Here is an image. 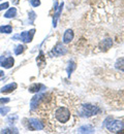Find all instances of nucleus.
I'll return each instance as SVG.
<instances>
[{"instance_id":"1","label":"nucleus","mask_w":124,"mask_h":134,"mask_svg":"<svg viewBox=\"0 0 124 134\" xmlns=\"http://www.w3.org/2000/svg\"><path fill=\"white\" fill-rule=\"evenodd\" d=\"M71 109L66 106H56L55 107V110L53 113V117L54 119L60 123V124H65L67 123L69 120H71Z\"/></svg>"},{"instance_id":"2","label":"nucleus","mask_w":124,"mask_h":134,"mask_svg":"<svg viewBox=\"0 0 124 134\" xmlns=\"http://www.w3.org/2000/svg\"><path fill=\"white\" fill-rule=\"evenodd\" d=\"M99 111H100V109L98 106H95L92 104H85L82 106L80 113H81V116H83V117H91V116L97 115Z\"/></svg>"},{"instance_id":"3","label":"nucleus","mask_w":124,"mask_h":134,"mask_svg":"<svg viewBox=\"0 0 124 134\" xmlns=\"http://www.w3.org/2000/svg\"><path fill=\"white\" fill-rule=\"evenodd\" d=\"M106 126L107 128V130L110 132H112V133H118L120 130L123 129V123L121 121H117V120L111 121L110 123H106Z\"/></svg>"},{"instance_id":"4","label":"nucleus","mask_w":124,"mask_h":134,"mask_svg":"<svg viewBox=\"0 0 124 134\" xmlns=\"http://www.w3.org/2000/svg\"><path fill=\"white\" fill-rule=\"evenodd\" d=\"M34 32H35L34 29H32V30H30V31H24L23 33H21L20 35L14 36V39L20 38V39H21L22 41H24V42H30V41L32 40V38H33Z\"/></svg>"},{"instance_id":"5","label":"nucleus","mask_w":124,"mask_h":134,"mask_svg":"<svg viewBox=\"0 0 124 134\" xmlns=\"http://www.w3.org/2000/svg\"><path fill=\"white\" fill-rule=\"evenodd\" d=\"M28 128H29V130H32V131L41 130L45 128V125L37 119H30L28 121Z\"/></svg>"},{"instance_id":"6","label":"nucleus","mask_w":124,"mask_h":134,"mask_svg":"<svg viewBox=\"0 0 124 134\" xmlns=\"http://www.w3.org/2000/svg\"><path fill=\"white\" fill-rule=\"evenodd\" d=\"M47 96H46V94L45 93H42V94H37L35 95L32 99H31V102H30V105H31V109L33 110V109H35L36 107H38L39 105H40V103L44 101V99L46 98Z\"/></svg>"},{"instance_id":"7","label":"nucleus","mask_w":124,"mask_h":134,"mask_svg":"<svg viewBox=\"0 0 124 134\" xmlns=\"http://www.w3.org/2000/svg\"><path fill=\"white\" fill-rule=\"evenodd\" d=\"M14 63H15V60L13 57H7V58H4L2 56L0 57V66L8 69L14 66Z\"/></svg>"},{"instance_id":"8","label":"nucleus","mask_w":124,"mask_h":134,"mask_svg":"<svg viewBox=\"0 0 124 134\" xmlns=\"http://www.w3.org/2000/svg\"><path fill=\"white\" fill-rule=\"evenodd\" d=\"M66 52H67L66 48L63 47L62 43H60V42L57 43L56 47H55V48L53 49V51H52V53H53L55 56H62V55H65Z\"/></svg>"},{"instance_id":"9","label":"nucleus","mask_w":124,"mask_h":134,"mask_svg":"<svg viewBox=\"0 0 124 134\" xmlns=\"http://www.w3.org/2000/svg\"><path fill=\"white\" fill-rule=\"evenodd\" d=\"M112 46H113V40L111 39V38H106V39H104V40H101L100 42H99V49L101 51H107L109 49H111L112 48Z\"/></svg>"},{"instance_id":"10","label":"nucleus","mask_w":124,"mask_h":134,"mask_svg":"<svg viewBox=\"0 0 124 134\" xmlns=\"http://www.w3.org/2000/svg\"><path fill=\"white\" fill-rule=\"evenodd\" d=\"M73 31L71 30V29H68V30H66L65 32H64V35H63V42L64 43H69L71 40L73 39Z\"/></svg>"},{"instance_id":"11","label":"nucleus","mask_w":124,"mask_h":134,"mask_svg":"<svg viewBox=\"0 0 124 134\" xmlns=\"http://www.w3.org/2000/svg\"><path fill=\"white\" fill-rule=\"evenodd\" d=\"M17 89V84L16 83H12V84H8L6 85V86H4L1 90H0V92L1 93H12L14 90H16Z\"/></svg>"},{"instance_id":"12","label":"nucleus","mask_w":124,"mask_h":134,"mask_svg":"<svg viewBox=\"0 0 124 134\" xmlns=\"http://www.w3.org/2000/svg\"><path fill=\"white\" fill-rule=\"evenodd\" d=\"M79 132L80 133H92V132H94V129L90 125H85V126H82L79 128Z\"/></svg>"},{"instance_id":"13","label":"nucleus","mask_w":124,"mask_h":134,"mask_svg":"<svg viewBox=\"0 0 124 134\" xmlns=\"http://www.w3.org/2000/svg\"><path fill=\"white\" fill-rule=\"evenodd\" d=\"M41 88H44V86L41 84H33L32 86L29 87V92H31V93H37Z\"/></svg>"},{"instance_id":"14","label":"nucleus","mask_w":124,"mask_h":134,"mask_svg":"<svg viewBox=\"0 0 124 134\" xmlns=\"http://www.w3.org/2000/svg\"><path fill=\"white\" fill-rule=\"evenodd\" d=\"M115 67L118 69V70H121L124 71V58H119L116 63H115Z\"/></svg>"},{"instance_id":"15","label":"nucleus","mask_w":124,"mask_h":134,"mask_svg":"<svg viewBox=\"0 0 124 134\" xmlns=\"http://www.w3.org/2000/svg\"><path fill=\"white\" fill-rule=\"evenodd\" d=\"M62 7H63V3H61V4H60V6H59L58 10H57V12H56V14L54 15V20H53V26L54 27H56V25H57V20H58V18H59L60 14H61Z\"/></svg>"},{"instance_id":"16","label":"nucleus","mask_w":124,"mask_h":134,"mask_svg":"<svg viewBox=\"0 0 124 134\" xmlns=\"http://www.w3.org/2000/svg\"><path fill=\"white\" fill-rule=\"evenodd\" d=\"M16 14H17V9H16L15 7H12V8H9V9L5 13L4 17L6 18V19H10V18L15 17V16H16Z\"/></svg>"},{"instance_id":"17","label":"nucleus","mask_w":124,"mask_h":134,"mask_svg":"<svg viewBox=\"0 0 124 134\" xmlns=\"http://www.w3.org/2000/svg\"><path fill=\"white\" fill-rule=\"evenodd\" d=\"M12 31H13V28H12V26H9V25H7V26H1L0 27V32L1 33H12Z\"/></svg>"},{"instance_id":"18","label":"nucleus","mask_w":124,"mask_h":134,"mask_svg":"<svg viewBox=\"0 0 124 134\" xmlns=\"http://www.w3.org/2000/svg\"><path fill=\"white\" fill-rule=\"evenodd\" d=\"M76 69V63L74 62H69V64H68V66H67V73H68V75L71 76V74L73 72V70Z\"/></svg>"},{"instance_id":"19","label":"nucleus","mask_w":124,"mask_h":134,"mask_svg":"<svg viewBox=\"0 0 124 134\" xmlns=\"http://www.w3.org/2000/svg\"><path fill=\"white\" fill-rule=\"evenodd\" d=\"M1 133H18V130L14 129V128H7V129L2 130Z\"/></svg>"},{"instance_id":"20","label":"nucleus","mask_w":124,"mask_h":134,"mask_svg":"<svg viewBox=\"0 0 124 134\" xmlns=\"http://www.w3.org/2000/svg\"><path fill=\"white\" fill-rule=\"evenodd\" d=\"M10 110V108L9 107H1L0 106V115H7L8 114V111Z\"/></svg>"},{"instance_id":"21","label":"nucleus","mask_w":124,"mask_h":134,"mask_svg":"<svg viewBox=\"0 0 124 134\" xmlns=\"http://www.w3.org/2000/svg\"><path fill=\"white\" fill-rule=\"evenodd\" d=\"M23 51H24V47L20 44V46L17 47V49L15 50V53H16V55H20L21 53H23Z\"/></svg>"},{"instance_id":"22","label":"nucleus","mask_w":124,"mask_h":134,"mask_svg":"<svg viewBox=\"0 0 124 134\" xmlns=\"http://www.w3.org/2000/svg\"><path fill=\"white\" fill-rule=\"evenodd\" d=\"M30 2H31V5L34 7H37L40 5V0H30Z\"/></svg>"},{"instance_id":"23","label":"nucleus","mask_w":124,"mask_h":134,"mask_svg":"<svg viewBox=\"0 0 124 134\" xmlns=\"http://www.w3.org/2000/svg\"><path fill=\"white\" fill-rule=\"evenodd\" d=\"M8 2H5V3H2V4H0V10H3V9H5V8H7L8 7Z\"/></svg>"},{"instance_id":"24","label":"nucleus","mask_w":124,"mask_h":134,"mask_svg":"<svg viewBox=\"0 0 124 134\" xmlns=\"http://www.w3.org/2000/svg\"><path fill=\"white\" fill-rule=\"evenodd\" d=\"M29 15H30V18H31V20H30V23H32V22H33V20L35 19V14H34L33 12H30V13H29Z\"/></svg>"},{"instance_id":"25","label":"nucleus","mask_w":124,"mask_h":134,"mask_svg":"<svg viewBox=\"0 0 124 134\" xmlns=\"http://www.w3.org/2000/svg\"><path fill=\"white\" fill-rule=\"evenodd\" d=\"M9 102V98H0V103H7Z\"/></svg>"},{"instance_id":"26","label":"nucleus","mask_w":124,"mask_h":134,"mask_svg":"<svg viewBox=\"0 0 124 134\" xmlns=\"http://www.w3.org/2000/svg\"><path fill=\"white\" fill-rule=\"evenodd\" d=\"M3 74H4V73H3V71H2V70H0V76H2Z\"/></svg>"},{"instance_id":"27","label":"nucleus","mask_w":124,"mask_h":134,"mask_svg":"<svg viewBox=\"0 0 124 134\" xmlns=\"http://www.w3.org/2000/svg\"><path fill=\"white\" fill-rule=\"evenodd\" d=\"M118 133H124V130H122V131H121V130H120V131H119V132H118Z\"/></svg>"}]
</instances>
